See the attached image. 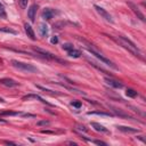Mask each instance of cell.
<instances>
[{"instance_id":"6da1fadb","label":"cell","mask_w":146,"mask_h":146,"mask_svg":"<svg viewBox=\"0 0 146 146\" xmlns=\"http://www.w3.org/2000/svg\"><path fill=\"white\" fill-rule=\"evenodd\" d=\"M112 39L115 41V42H117L121 47H123L124 49H127L129 52H131L133 56H136V57H139L140 59H143V56H141V52H140V50H139V48L131 41V40H129L128 38H125V36H123V35H117V36H112Z\"/></svg>"},{"instance_id":"7a4b0ae2","label":"cell","mask_w":146,"mask_h":146,"mask_svg":"<svg viewBox=\"0 0 146 146\" xmlns=\"http://www.w3.org/2000/svg\"><path fill=\"white\" fill-rule=\"evenodd\" d=\"M10 64L15 68H17L18 71H22V72H26V73H36L38 72V68L35 66H33L32 64H29V63H24V62H19V60H16V59H11Z\"/></svg>"},{"instance_id":"3957f363","label":"cell","mask_w":146,"mask_h":146,"mask_svg":"<svg viewBox=\"0 0 146 146\" xmlns=\"http://www.w3.org/2000/svg\"><path fill=\"white\" fill-rule=\"evenodd\" d=\"M34 51L36 52V56H40V57H42V58H44V59H48V60H56V62H59V63H62V64H67L65 60L59 59V58L56 57L54 54H51V52H49V51H47V50H43V49H40V48H34Z\"/></svg>"},{"instance_id":"277c9868","label":"cell","mask_w":146,"mask_h":146,"mask_svg":"<svg viewBox=\"0 0 146 146\" xmlns=\"http://www.w3.org/2000/svg\"><path fill=\"white\" fill-rule=\"evenodd\" d=\"M94 8L96 9V11L100 15V17L102 18H104L106 22H110V23H113L114 21H113V17H112V15L106 10V9H104L103 7H100V6H98V5H94Z\"/></svg>"},{"instance_id":"5b68a950","label":"cell","mask_w":146,"mask_h":146,"mask_svg":"<svg viewBox=\"0 0 146 146\" xmlns=\"http://www.w3.org/2000/svg\"><path fill=\"white\" fill-rule=\"evenodd\" d=\"M127 5H128V6L130 7V9L135 13V15L137 16V18H139L141 22H145V16H144V14L139 10V8H138V6H137V5H135L132 1H128V2H127Z\"/></svg>"},{"instance_id":"8992f818","label":"cell","mask_w":146,"mask_h":146,"mask_svg":"<svg viewBox=\"0 0 146 146\" xmlns=\"http://www.w3.org/2000/svg\"><path fill=\"white\" fill-rule=\"evenodd\" d=\"M0 84H2L5 87H8V88H14V87L19 86L18 82H16L15 80L9 79V78H2V79H0Z\"/></svg>"},{"instance_id":"52a82bcc","label":"cell","mask_w":146,"mask_h":146,"mask_svg":"<svg viewBox=\"0 0 146 146\" xmlns=\"http://www.w3.org/2000/svg\"><path fill=\"white\" fill-rule=\"evenodd\" d=\"M36 10H38V5L36 3H33L27 9V17L31 22H34L35 21V15H36Z\"/></svg>"},{"instance_id":"ba28073f","label":"cell","mask_w":146,"mask_h":146,"mask_svg":"<svg viewBox=\"0 0 146 146\" xmlns=\"http://www.w3.org/2000/svg\"><path fill=\"white\" fill-rule=\"evenodd\" d=\"M105 82L108 84V86H111V87H113V88H122L123 87V83L122 82H120V81H117V80H114V79H112V78H108V76H106L105 78Z\"/></svg>"},{"instance_id":"9c48e42d","label":"cell","mask_w":146,"mask_h":146,"mask_svg":"<svg viewBox=\"0 0 146 146\" xmlns=\"http://www.w3.org/2000/svg\"><path fill=\"white\" fill-rule=\"evenodd\" d=\"M56 13H57V11L54 10V9H51V8H44L43 11H42V18L49 21V19H51V18L55 16Z\"/></svg>"},{"instance_id":"30bf717a","label":"cell","mask_w":146,"mask_h":146,"mask_svg":"<svg viewBox=\"0 0 146 146\" xmlns=\"http://www.w3.org/2000/svg\"><path fill=\"white\" fill-rule=\"evenodd\" d=\"M24 30H25V33L27 34V36H29L31 40H36V36H35L34 30H33V27H32L30 24L25 23V24H24Z\"/></svg>"},{"instance_id":"8fae6325","label":"cell","mask_w":146,"mask_h":146,"mask_svg":"<svg viewBox=\"0 0 146 146\" xmlns=\"http://www.w3.org/2000/svg\"><path fill=\"white\" fill-rule=\"evenodd\" d=\"M116 129L122 131V132H125V133H137V132H139V129L131 128V127H125V125H117Z\"/></svg>"},{"instance_id":"7c38bea8","label":"cell","mask_w":146,"mask_h":146,"mask_svg":"<svg viewBox=\"0 0 146 146\" xmlns=\"http://www.w3.org/2000/svg\"><path fill=\"white\" fill-rule=\"evenodd\" d=\"M110 108H112L113 113H114L115 115L120 116V117H125V119H133V117H132V116H130L128 113H124L123 111H121V110H120V108H117V107H114V106H110Z\"/></svg>"},{"instance_id":"4fadbf2b","label":"cell","mask_w":146,"mask_h":146,"mask_svg":"<svg viewBox=\"0 0 146 146\" xmlns=\"http://www.w3.org/2000/svg\"><path fill=\"white\" fill-rule=\"evenodd\" d=\"M91 127L96 130V131H98V132H104V133H110V131L104 127V125H102L100 123H97V122H91Z\"/></svg>"},{"instance_id":"5bb4252c","label":"cell","mask_w":146,"mask_h":146,"mask_svg":"<svg viewBox=\"0 0 146 146\" xmlns=\"http://www.w3.org/2000/svg\"><path fill=\"white\" fill-rule=\"evenodd\" d=\"M23 100H29V99H38V100H40L41 103H44V104H48V105H50V103H48V102H46L43 98H41L39 95H26V96H23V98H22Z\"/></svg>"},{"instance_id":"9a60e30c","label":"cell","mask_w":146,"mask_h":146,"mask_svg":"<svg viewBox=\"0 0 146 146\" xmlns=\"http://www.w3.org/2000/svg\"><path fill=\"white\" fill-rule=\"evenodd\" d=\"M39 32H40V35L41 36H44L46 38L48 35V27H47V25L44 23H41L39 25Z\"/></svg>"},{"instance_id":"2e32d148","label":"cell","mask_w":146,"mask_h":146,"mask_svg":"<svg viewBox=\"0 0 146 146\" xmlns=\"http://www.w3.org/2000/svg\"><path fill=\"white\" fill-rule=\"evenodd\" d=\"M67 54L71 56V57H73V58H79L80 56H81V51L80 50H76V49H72V50H70V51H67Z\"/></svg>"},{"instance_id":"e0dca14e","label":"cell","mask_w":146,"mask_h":146,"mask_svg":"<svg viewBox=\"0 0 146 146\" xmlns=\"http://www.w3.org/2000/svg\"><path fill=\"white\" fill-rule=\"evenodd\" d=\"M125 95H127L128 97H130V98H135L138 94H137L136 90H133V89H131V88H128V89L125 90Z\"/></svg>"},{"instance_id":"ac0fdd59","label":"cell","mask_w":146,"mask_h":146,"mask_svg":"<svg viewBox=\"0 0 146 146\" xmlns=\"http://www.w3.org/2000/svg\"><path fill=\"white\" fill-rule=\"evenodd\" d=\"M66 24H67L66 22H64V21H60V22H57V23H55V24L52 25V27H54V29H57V30H60V29L65 27V25H66Z\"/></svg>"},{"instance_id":"d6986e66","label":"cell","mask_w":146,"mask_h":146,"mask_svg":"<svg viewBox=\"0 0 146 146\" xmlns=\"http://www.w3.org/2000/svg\"><path fill=\"white\" fill-rule=\"evenodd\" d=\"M88 115H100V116H112L111 113L105 112H88Z\"/></svg>"},{"instance_id":"ffe728a7","label":"cell","mask_w":146,"mask_h":146,"mask_svg":"<svg viewBox=\"0 0 146 146\" xmlns=\"http://www.w3.org/2000/svg\"><path fill=\"white\" fill-rule=\"evenodd\" d=\"M0 115H22V112H11V111H5V112H0Z\"/></svg>"},{"instance_id":"44dd1931","label":"cell","mask_w":146,"mask_h":146,"mask_svg":"<svg viewBox=\"0 0 146 146\" xmlns=\"http://www.w3.org/2000/svg\"><path fill=\"white\" fill-rule=\"evenodd\" d=\"M0 32H5V33H10V34H16L17 32L10 27H0Z\"/></svg>"},{"instance_id":"7402d4cb","label":"cell","mask_w":146,"mask_h":146,"mask_svg":"<svg viewBox=\"0 0 146 146\" xmlns=\"http://www.w3.org/2000/svg\"><path fill=\"white\" fill-rule=\"evenodd\" d=\"M0 18H7V14H6L5 7H3V5L1 2H0Z\"/></svg>"},{"instance_id":"603a6c76","label":"cell","mask_w":146,"mask_h":146,"mask_svg":"<svg viewBox=\"0 0 146 146\" xmlns=\"http://www.w3.org/2000/svg\"><path fill=\"white\" fill-rule=\"evenodd\" d=\"M62 47H63V49H64V50H66V51H70V50H72V49L74 48V47H73V44H72V43H70V42L64 43Z\"/></svg>"},{"instance_id":"cb8c5ba5","label":"cell","mask_w":146,"mask_h":146,"mask_svg":"<svg viewBox=\"0 0 146 146\" xmlns=\"http://www.w3.org/2000/svg\"><path fill=\"white\" fill-rule=\"evenodd\" d=\"M39 89H41V90H43L44 92L47 91V92H49L50 95H59L58 92H56V91H52V90H49V89H46V88H43V87H41V86H36Z\"/></svg>"},{"instance_id":"d4e9b609","label":"cell","mask_w":146,"mask_h":146,"mask_svg":"<svg viewBox=\"0 0 146 146\" xmlns=\"http://www.w3.org/2000/svg\"><path fill=\"white\" fill-rule=\"evenodd\" d=\"M50 124V121H48V120H42V121H39L38 123H36V125H39V127H42V125H49Z\"/></svg>"},{"instance_id":"484cf974","label":"cell","mask_w":146,"mask_h":146,"mask_svg":"<svg viewBox=\"0 0 146 146\" xmlns=\"http://www.w3.org/2000/svg\"><path fill=\"white\" fill-rule=\"evenodd\" d=\"M27 1H29V0H18V3H19V6H21L22 8H25V7L27 6Z\"/></svg>"},{"instance_id":"4316f807","label":"cell","mask_w":146,"mask_h":146,"mask_svg":"<svg viewBox=\"0 0 146 146\" xmlns=\"http://www.w3.org/2000/svg\"><path fill=\"white\" fill-rule=\"evenodd\" d=\"M71 105H72V106H74V107H76V108H80V107H81V102H80V100L72 102V103H71Z\"/></svg>"},{"instance_id":"83f0119b","label":"cell","mask_w":146,"mask_h":146,"mask_svg":"<svg viewBox=\"0 0 146 146\" xmlns=\"http://www.w3.org/2000/svg\"><path fill=\"white\" fill-rule=\"evenodd\" d=\"M90 141H92V143H95V144H97V145H104V146L107 145V144H106L105 141H103V140H90Z\"/></svg>"},{"instance_id":"f1b7e54d","label":"cell","mask_w":146,"mask_h":146,"mask_svg":"<svg viewBox=\"0 0 146 146\" xmlns=\"http://www.w3.org/2000/svg\"><path fill=\"white\" fill-rule=\"evenodd\" d=\"M50 42L54 43V44H56V43L58 42V38H57V36H52V38L50 39Z\"/></svg>"},{"instance_id":"f546056e","label":"cell","mask_w":146,"mask_h":146,"mask_svg":"<svg viewBox=\"0 0 146 146\" xmlns=\"http://www.w3.org/2000/svg\"><path fill=\"white\" fill-rule=\"evenodd\" d=\"M76 128H78L79 130H82V131H84V132L87 131V128H86L84 125H80V124H78V125H76Z\"/></svg>"},{"instance_id":"4dcf8cb0","label":"cell","mask_w":146,"mask_h":146,"mask_svg":"<svg viewBox=\"0 0 146 146\" xmlns=\"http://www.w3.org/2000/svg\"><path fill=\"white\" fill-rule=\"evenodd\" d=\"M5 144H8V145H17L16 143H14V141H9V140H6Z\"/></svg>"},{"instance_id":"1f68e13d","label":"cell","mask_w":146,"mask_h":146,"mask_svg":"<svg viewBox=\"0 0 146 146\" xmlns=\"http://www.w3.org/2000/svg\"><path fill=\"white\" fill-rule=\"evenodd\" d=\"M0 122H1V123H6L7 121H6V120H3V119H0Z\"/></svg>"}]
</instances>
